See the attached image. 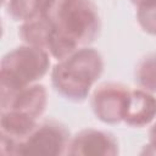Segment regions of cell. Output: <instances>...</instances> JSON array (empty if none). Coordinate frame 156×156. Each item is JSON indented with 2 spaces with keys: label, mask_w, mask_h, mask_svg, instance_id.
<instances>
[{
  "label": "cell",
  "mask_w": 156,
  "mask_h": 156,
  "mask_svg": "<svg viewBox=\"0 0 156 156\" xmlns=\"http://www.w3.org/2000/svg\"><path fill=\"white\" fill-rule=\"evenodd\" d=\"M135 82L139 88L156 95V52L145 55L136 63Z\"/></svg>",
  "instance_id": "obj_12"
},
{
  "label": "cell",
  "mask_w": 156,
  "mask_h": 156,
  "mask_svg": "<svg viewBox=\"0 0 156 156\" xmlns=\"http://www.w3.org/2000/svg\"><path fill=\"white\" fill-rule=\"evenodd\" d=\"M101 54L90 46H84L60 60L51 69V84L65 99L74 102L88 98L93 85L104 72Z\"/></svg>",
  "instance_id": "obj_2"
},
{
  "label": "cell",
  "mask_w": 156,
  "mask_h": 156,
  "mask_svg": "<svg viewBox=\"0 0 156 156\" xmlns=\"http://www.w3.org/2000/svg\"><path fill=\"white\" fill-rule=\"evenodd\" d=\"M149 147L152 149V154H156V122L152 123L150 130H149Z\"/></svg>",
  "instance_id": "obj_14"
},
{
  "label": "cell",
  "mask_w": 156,
  "mask_h": 156,
  "mask_svg": "<svg viewBox=\"0 0 156 156\" xmlns=\"http://www.w3.org/2000/svg\"><path fill=\"white\" fill-rule=\"evenodd\" d=\"M48 50L22 45L4 55L0 65V96L38 83L50 68Z\"/></svg>",
  "instance_id": "obj_3"
},
{
  "label": "cell",
  "mask_w": 156,
  "mask_h": 156,
  "mask_svg": "<svg viewBox=\"0 0 156 156\" xmlns=\"http://www.w3.org/2000/svg\"><path fill=\"white\" fill-rule=\"evenodd\" d=\"M156 119V95L141 88L130 89L123 122L129 127L143 128Z\"/></svg>",
  "instance_id": "obj_9"
},
{
  "label": "cell",
  "mask_w": 156,
  "mask_h": 156,
  "mask_svg": "<svg viewBox=\"0 0 156 156\" xmlns=\"http://www.w3.org/2000/svg\"><path fill=\"white\" fill-rule=\"evenodd\" d=\"M136 7L138 6H140V5H143V4H145V2H149V1H152V0H130Z\"/></svg>",
  "instance_id": "obj_15"
},
{
  "label": "cell",
  "mask_w": 156,
  "mask_h": 156,
  "mask_svg": "<svg viewBox=\"0 0 156 156\" xmlns=\"http://www.w3.org/2000/svg\"><path fill=\"white\" fill-rule=\"evenodd\" d=\"M18 35L24 44L43 48L46 50L49 43L50 28L48 20L43 15V12L22 22L18 30Z\"/></svg>",
  "instance_id": "obj_10"
},
{
  "label": "cell",
  "mask_w": 156,
  "mask_h": 156,
  "mask_svg": "<svg viewBox=\"0 0 156 156\" xmlns=\"http://www.w3.org/2000/svg\"><path fill=\"white\" fill-rule=\"evenodd\" d=\"M128 87L108 82L100 84L93 93L90 105L96 118L106 124L123 122V115L129 95Z\"/></svg>",
  "instance_id": "obj_5"
},
{
  "label": "cell",
  "mask_w": 156,
  "mask_h": 156,
  "mask_svg": "<svg viewBox=\"0 0 156 156\" xmlns=\"http://www.w3.org/2000/svg\"><path fill=\"white\" fill-rule=\"evenodd\" d=\"M119 152L117 139L108 132L85 128L71 138L67 155L115 156Z\"/></svg>",
  "instance_id": "obj_7"
},
{
  "label": "cell",
  "mask_w": 156,
  "mask_h": 156,
  "mask_svg": "<svg viewBox=\"0 0 156 156\" xmlns=\"http://www.w3.org/2000/svg\"><path fill=\"white\" fill-rule=\"evenodd\" d=\"M48 0H2L7 15L20 22H24L40 13Z\"/></svg>",
  "instance_id": "obj_11"
},
{
  "label": "cell",
  "mask_w": 156,
  "mask_h": 156,
  "mask_svg": "<svg viewBox=\"0 0 156 156\" xmlns=\"http://www.w3.org/2000/svg\"><path fill=\"white\" fill-rule=\"evenodd\" d=\"M41 12L50 28L46 50L57 61L89 46L101 29L93 0H48Z\"/></svg>",
  "instance_id": "obj_1"
},
{
  "label": "cell",
  "mask_w": 156,
  "mask_h": 156,
  "mask_svg": "<svg viewBox=\"0 0 156 156\" xmlns=\"http://www.w3.org/2000/svg\"><path fill=\"white\" fill-rule=\"evenodd\" d=\"M38 126L37 118L12 110L1 111L0 154L16 155L18 145Z\"/></svg>",
  "instance_id": "obj_6"
},
{
  "label": "cell",
  "mask_w": 156,
  "mask_h": 156,
  "mask_svg": "<svg viewBox=\"0 0 156 156\" xmlns=\"http://www.w3.org/2000/svg\"><path fill=\"white\" fill-rule=\"evenodd\" d=\"M71 135L69 130L57 121L38 123L34 130L18 145L16 155L57 156L67 155Z\"/></svg>",
  "instance_id": "obj_4"
},
{
  "label": "cell",
  "mask_w": 156,
  "mask_h": 156,
  "mask_svg": "<svg viewBox=\"0 0 156 156\" xmlns=\"http://www.w3.org/2000/svg\"><path fill=\"white\" fill-rule=\"evenodd\" d=\"M136 21L145 33L156 37V0L138 6Z\"/></svg>",
  "instance_id": "obj_13"
},
{
  "label": "cell",
  "mask_w": 156,
  "mask_h": 156,
  "mask_svg": "<svg viewBox=\"0 0 156 156\" xmlns=\"http://www.w3.org/2000/svg\"><path fill=\"white\" fill-rule=\"evenodd\" d=\"M1 98V111L12 110L34 118H39L48 105V91L43 84L35 83L23 89H20L12 94L0 96Z\"/></svg>",
  "instance_id": "obj_8"
}]
</instances>
